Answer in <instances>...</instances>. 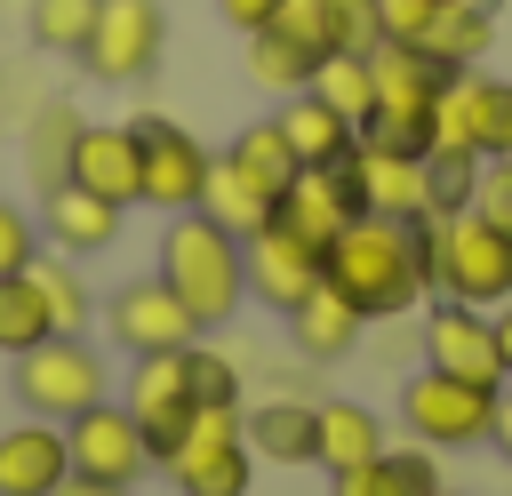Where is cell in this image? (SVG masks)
<instances>
[{"mask_svg": "<svg viewBox=\"0 0 512 496\" xmlns=\"http://www.w3.org/2000/svg\"><path fill=\"white\" fill-rule=\"evenodd\" d=\"M320 280L360 312V320H400L416 296H432V216L392 224V216H352L320 248Z\"/></svg>", "mask_w": 512, "mask_h": 496, "instance_id": "6da1fadb", "label": "cell"}, {"mask_svg": "<svg viewBox=\"0 0 512 496\" xmlns=\"http://www.w3.org/2000/svg\"><path fill=\"white\" fill-rule=\"evenodd\" d=\"M72 144H80V112H72L64 96L32 104V128H24V168H32V184H40V192H48V184H64Z\"/></svg>", "mask_w": 512, "mask_h": 496, "instance_id": "4316f807", "label": "cell"}, {"mask_svg": "<svg viewBox=\"0 0 512 496\" xmlns=\"http://www.w3.org/2000/svg\"><path fill=\"white\" fill-rule=\"evenodd\" d=\"M160 472H168L184 496H248L256 456H248L240 408H192V424H184V440L160 456Z\"/></svg>", "mask_w": 512, "mask_h": 496, "instance_id": "5b68a950", "label": "cell"}, {"mask_svg": "<svg viewBox=\"0 0 512 496\" xmlns=\"http://www.w3.org/2000/svg\"><path fill=\"white\" fill-rule=\"evenodd\" d=\"M24 272H32V288H40L48 320H56V336H80V328L96 320V296H88V280L72 272V256H32Z\"/></svg>", "mask_w": 512, "mask_h": 496, "instance_id": "4dcf8cb0", "label": "cell"}, {"mask_svg": "<svg viewBox=\"0 0 512 496\" xmlns=\"http://www.w3.org/2000/svg\"><path fill=\"white\" fill-rule=\"evenodd\" d=\"M48 496H128V488H112V480H88V472H64Z\"/></svg>", "mask_w": 512, "mask_h": 496, "instance_id": "b9f144b4", "label": "cell"}, {"mask_svg": "<svg viewBox=\"0 0 512 496\" xmlns=\"http://www.w3.org/2000/svg\"><path fill=\"white\" fill-rule=\"evenodd\" d=\"M352 216H368V208H360V184H352V160H336V168H296L288 192L272 200V224H288V232L312 240V248H328Z\"/></svg>", "mask_w": 512, "mask_h": 496, "instance_id": "9a60e30c", "label": "cell"}, {"mask_svg": "<svg viewBox=\"0 0 512 496\" xmlns=\"http://www.w3.org/2000/svg\"><path fill=\"white\" fill-rule=\"evenodd\" d=\"M320 16H328V48H352V56L384 48V0H320Z\"/></svg>", "mask_w": 512, "mask_h": 496, "instance_id": "e575fe53", "label": "cell"}, {"mask_svg": "<svg viewBox=\"0 0 512 496\" xmlns=\"http://www.w3.org/2000/svg\"><path fill=\"white\" fill-rule=\"evenodd\" d=\"M64 456H72V472L112 480V488H136L144 464H152L144 424L128 416V400H96V408H80V416L64 424Z\"/></svg>", "mask_w": 512, "mask_h": 496, "instance_id": "8fae6325", "label": "cell"}, {"mask_svg": "<svg viewBox=\"0 0 512 496\" xmlns=\"http://www.w3.org/2000/svg\"><path fill=\"white\" fill-rule=\"evenodd\" d=\"M424 368L464 376V384H488V392L512 384V376H504V352H496V320H488L480 304H456V296H440V304L424 312Z\"/></svg>", "mask_w": 512, "mask_h": 496, "instance_id": "30bf717a", "label": "cell"}, {"mask_svg": "<svg viewBox=\"0 0 512 496\" xmlns=\"http://www.w3.org/2000/svg\"><path fill=\"white\" fill-rule=\"evenodd\" d=\"M360 328H368V320H360V312H352L328 280H320V288L288 312V336H296V352H304V360H344V352L360 344Z\"/></svg>", "mask_w": 512, "mask_h": 496, "instance_id": "d4e9b609", "label": "cell"}, {"mask_svg": "<svg viewBox=\"0 0 512 496\" xmlns=\"http://www.w3.org/2000/svg\"><path fill=\"white\" fill-rule=\"evenodd\" d=\"M488 40H496V0H440V16L424 24V56H440L448 72H472L480 56H488Z\"/></svg>", "mask_w": 512, "mask_h": 496, "instance_id": "cb8c5ba5", "label": "cell"}, {"mask_svg": "<svg viewBox=\"0 0 512 496\" xmlns=\"http://www.w3.org/2000/svg\"><path fill=\"white\" fill-rule=\"evenodd\" d=\"M488 440L512 456V392H496V424H488Z\"/></svg>", "mask_w": 512, "mask_h": 496, "instance_id": "7bdbcfd3", "label": "cell"}, {"mask_svg": "<svg viewBox=\"0 0 512 496\" xmlns=\"http://www.w3.org/2000/svg\"><path fill=\"white\" fill-rule=\"evenodd\" d=\"M224 160L248 176V184H264L272 200L288 192V176H296V152H288V136H280V120H248L232 144H224Z\"/></svg>", "mask_w": 512, "mask_h": 496, "instance_id": "f1b7e54d", "label": "cell"}, {"mask_svg": "<svg viewBox=\"0 0 512 496\" xmlns=\"http://www.w3.org/2000/svg\"><path fill=\"white\" fill-rule=\"evenodd\" d=\"M312 416H320V440H312V464L320 472H352V464H368V456L392 448L384 424H376V408H360V400H320Z\"/></svg>", "mask_w": 512, "mask_h": 496, "instance_id": "7402d4cb", "label": "cell"}, {"mask_svg": "<svg viewBox=\"0 0 512 496\" xmlns=\"http://www.w3.org/2000/svg\"><path fill=\"white\" fill-rule=\"evenodd\" d=\"M480 192V160L472 152H424V216H464Z\"/></svg>", "mask_w": 512, "mask_h": 496, "instance_id": "836d02e7", "label": "cell"}, {"mask_svg": "<svg viewBox=\"0 0 512 496\" xmlns=\"http://www.w3.org/2000/svg\"><path fill=\"white\" fill-rule=\"evenodd\" d=\"M104 328H112V344H128V360H144V352H184L192 336H200V320L184 312V296L152 272V280H128L112 304H104Z\"/></svg>", "mask_w": 512, "mask_h": 496, "instance_id": "4fadbf2b", "label": "cell"}, {"mask_svg": "<svg viewBox=\"0 0 512 496\" xmlns=\"http://www.w3.org/2000/svg\"><path fill=\"white\" fill-rule=\"evenodd\" d=\"M472 216H488L496 232H512V160H480V192H472Z\"/></svg>", "mask_w": 512, "mask_h": 496, "instance_id": "74e56055", "label": "cell"}, {"mask_svg": "<svg viewBox=\"0 0 512 496\" xmlns=\"http://www.w3.org/2000/svg\"><path fill=\"white\" fill-rule=\"evenodd\" d=\"M432 16H440V0H384V40H424Z\"/></svg>", "mask_w": 512, "mask_h": 496, "instance_id": "ab89813d", "label": "cell"}, {"mask_svg": "<svg viewBox=\"0 0 512 496\" xmlns=\"http://www.w3.org/2000/svg\"><path fill=\"white\" fill-rule=\"evenodd\" d=\"M280 136H288V152H296V168H336V160H352V144H360V128L336 112V104H320L312 88L304 96H280Z\"/></svg>", "mask_w": 512, "mask_h": 496, "instance_id": "ffe728a7", "label": "cell"}, {"mask_svg": "<svg viewBox=\"0 0 512 496\" xmlns=\"http://www.w3.org/2000/svg\"><path fill=\"white\" fill-rule=\"evenodd\" d=\"M320 400H256L240 408V432H248V456L264 464H312V440H320Z\"/></svg>", "mask_w": 512, "mask_h": 496, "instance_id": "44dd1931", "label": "cell"}, {"mask_svg": "<svg viewBox=\"0 0 512 496\" xmlns=\"http://www.w3.org/2000/svg\"><path fill=\"white\" fill-rule=\"evenodd\" d=\"M432 296L496 312L512 296V232H496L472 208L464 216H432Z\"/></svg>", "mask_w": 512, "mask_h": 496, "instance_id": "3957f363", "label": "cell"}, {"mask_svg": "<svg viewBox=\"0 0 512 496\" xmlns=\"http://www.w3.org/2000/svg\"><path fill=\"white\" fill-rule=\"evenodd\" d=\"M184 360H192V400H200V408H240V368H232L224 352H208V344L192 336Z\"/></svg>", "mask_w": 512, "mask_h": 496, "instance_id": "d590c367", "label": "cell"}, {"mask_svg": "<svg viewBox=\"0 0 512 496\" xmlns=\"http://www.w3.org/2000/svg\"><path fill=\"white\" fill-rule=\"evenodd\" d=\"M352 184L368 216L416 224L424 216V152H384V144H352Z\"/></svg>", "mask_w": 512, "mask_h": 496, "instance_id": "e0dca14e", "label": "cell"}, {"mask_svg": "<svg viewBox=\"0 0 512 496\" xmlns=\"http://www.w3.org/2000/svg\"><path fill=\"white\" fill-rule=\"evenodd\" d=\"M200 216H216L224 232H240V240H248V232H264V224H272V192H264V184H248V176L216 152V168H208V184H200Z\"/></svg>", "mask_w": 512, "mask_h": 496, "instance_id": "83f0119b", "label": "cell"}, {"mask_svg": "<svg viewBox=\"0 0 512 496\" xmlns=\"http://www.w3.org/2000/svg\"><path fill=\"white\" fill-rule=\"evenodd\" d=\"M280 8H288V0H216V16H224L232 32H264Z\"/></svg>", "mask_w": 512, "mask_h": 496, "instance_id": "60d3db41", "label": "cell"}, {"mask_svg": "<svg viewBox=\"0 0 512 496\" xmlns=\"http://www.w3.org/2000/svg\"><path fill=\"white\" fill-rule=\"evenodd\" d=\"M496 160H512V144H504V152H496Z\"/></svg>", "mask_w": 512, "mask_h": 496, "instance_id": "bcb514c9", "label": "cell"}, {"mask_svg": "<svg viewBox=\"0 0 512 496\" xmlns=\"http://www.w3.org/2000/svg\"><path fill=\"white\" fill-rule=\"evenodd\" d=\"M32 256H40V216H24L16 200H0V280L24 272Z\"/></svg>", "mask_w": 512, "mask_h": 496, "instance_id": "8d00e7d4", "label": "cell"}, {"mask_svg": "<svg viewBox=\"0 0 512 496\" xmlns=\"http://www.w3.org/2000/svg\"><path fill=\"white\" fill-rule=\"evenodd\" d=\"M160 48H168L160 0H96V24H88V40H80L72 64H80L96 88H136V80H152Z\"/></svg>", "mask_w": 512, "mask_h": 496, "instance_id": "277c9868", "label": "cell"}, {"mask_svg": "<svg viewBox=\"0 0 512 496\" xmlns=\"http://www.w3.org/2000/svg\"><path fill=\"white\" fill-rule=\"evenodd\" d=\"M272 24H280V32H296L304 48H320V56H328V16H320V0H288Z\"/></svg>", "mask_w": 512, "mask_h": 496, "instance_id": "f35d334b", "label": "cell"}, {"mask_svg": "<svg viewBox=\"0 0 512 496\" xmlns=\"http://www.w3.org/2000/svg\"><path fill=\"white\" fill-rule=\"evenodd\" d=\"M160 280L184 296V312H192L200 328H224V320L240 312V296H248L240 232H224V224L200 216V208L168 216V232H160Z\"/></svg>", "mask_w": 512, "mask_h": 496, "instance_id": "7a4b0ae2", "label": "cell"}, {"mask_svg": "<svg viewBox=\"0 0 512 496\" xmlns=\"http://www.w3.org/2000/svg\"><path fill=\"white\" fill-rule=\"evenodd\" d=\"M64 184L112 200V208H136L144 192V152H136V120H80V144H72V168Z\"/></svg>", "mask_w": 512, "mask_h": 496, "instance_id": "5bb4252c", "label": "cell"}, {"mask_svg": "<svg viewBox=\"0 0 512 496\" xmlns=\"http://www.w3.org/2000/svg\"><path fill=\"white\" fill-rule=\"evenodd\" d=\"M88 24H96V0H24V40L48 56H80Z\"/></svg>", "mask_w": 512, "mask_h": 496, "instance_id": "d6a6232c", "label": "cell"}, {"mask_svg": "<svg viewBox=\"0 0 512 496\" xmlns=\"http://www.w3.org/2000/svg\"><path fill=\"white\" fill-rule=\"evenodd\" d=\"M488 320H496V352H504V376H512V296H504Z\"/></svg>", "mask_w": 512, "mask_h": 496, "instance_id": "ee69618b", "label": "cell"}, {"mask_svg": "<svg viewBox=\"0 0 512 496\" xmlns=\"http://www.w3.org/2000/svg\"><path fill=\"white\" fill-rule=\"evenodd\" d=\"M120 216H128V208H112V200H96V192H80V184H48V192H40V240H48L56 256H96V248H112V240H120Z\"/></svg>", "mask_w": 512, "mask_h": 496, "instance_id": "ac0fdd59", "label": "cell"}, {"mask_svg": "<svg viewBox=\"0 0 512 496\" xmlns=\"http://www.w3.org/2000/svg\"><path fill=\"white\" fill-rule=\"evenodd\" d=\"M48 336H56V320H48L40 288H32V272H8V280H0V352L16 360V352H32V344H48Z\"/></svg>", "mask_w": 512, "mask_h": 496, "instance_id": "1f68e13d", "label": "cell"}, {"mask_svg": "<svg viewBox=\"0 0 512 496\" xmlns=\"http://www.w3.org/2000/svg\"><path fill=\"white\" fill-rule=\"evenodd\" d=\"M240 264H248V296H256V304H272L280 320L320 288V248H312V240H296L288 224L248 232V240H240Z\"/></svg>", "mask_w": 512, "mask_h": 496, "instance_id": "2e32d148", "label": "cell"}, {"mask_svg": "<svg viewBox=\"0 0 512 496\" xmlns=\"http://www.w3.org/2000/svg\"><path fill=\"white\" fill-rule=\"evenodd\" d=\"M312 96L320 104H336L352 128L376 112V72H368V56H352V48H328L320 64H312Z\"/></svg>", "mask_w": 512, "mask_h": 496, "instance_id": "f546056e", "label": "cell"}, {"mask_svg": "<svg viewBox=\"0 0 512 496\" xmlns=\"http://www.w3.org/2000/svg\"><path fill=\"white\" fill-rule=\"evenodd\" d=\"M64 472H72L64 424L32 416V424H8V432H0V496H48Z\"/></svg>", "mask_w": 512, "mask_h": 496, "instance_id": "d6986e66", "label": "cell"}, {"mask_svg": "<svg viewBox=\"0 0 512 496\" xmlns=\"http://www.w3.org/2000/svg\"><path fill=\"white\" fill-rule=\"evenodd\" d=\"M16 400H24L32 416H48V424H72L80 408H96V400H104V360H96V344L48 336V344L16 352Z\"/></svg>", "mask_w": 512, "mask_h": 496, "instance_id": "8992f818", "label": "cell"}, {"mask_svg": "<svg viewBox=\"0 0 512 496\" xmlns=\"http://www.w3.org/2000/svg\"><path fill=\"white\" fill-rule=\"evenodd\" d=\"M136 152H144V192H136V208H160V216L200 208V184H208L216 152H208V144H200L184 120L144 112V120H136Z\"/></svg>", "mask_w": 512, "mask_h": 496, "instance_id": "9c48e42d", "label": "cell"}, {"mask_svg": "<svg viewBox=\"0 0 512 496\" xmlns=\"http://www.w3.org/2000/svg\"><path fill=\"white\" fill-rule=\"evenodd\" d=\"M240 40H248V80H256L264 96H304V88H312L320 48H304V40H296V32H280V24L240 32Z\"/></svg>", "mask_w": 512, "mask_h": 496, "instance_id": "484cf974", "label": "cell"}, {"mask_svg": "<svg viewBox=\"0 0 512 496\" xmlns=\"http://www.w3.org/2000/svg\"><path fill=\"white\" fill-rule=\"evenodd\" d=\"M512 144V80L496 72H448L440 104H432V152H472V160H496Z\"/></svg>", "mask_w": 512, "mask_h": 496, "instance_id": "52a82bcc", "label": "cell"}, {"mask_svg": "<svg viewBox=\"0 0 512 496\" xmlns=\"http://www.w3.org/2000/svg\"><path fill=\"white\" fill-rule=\"evenodd\" d=\"M336 488L328 496H432L440 488V464H432V448L416 440V448H384V456H368V464H352V472H328Z\"/></svg>", "mask_w": 512, "mask_h": 496, "instance_id": "603a6c76", "label": "cell"}, {"mask_svg": "<svg viewBox=\"0 0 512 496\" xmlns=\"http://www.w3.org/2000/svg\"><path fill=\"white\" fill-rule=\"evenodd\" d=\"M400 424L424 448H472L496 424V392L488 384H464V376H440V368H416L400 384Z\"/></svg>", "mask_w": 512, "mask_h": 496, "instance_id": "ba28073f", "label": "cell"}, {"mask_svg": "<svg viewBox=\"0 0 512 496\" xmlns=\"http://www.w3.org/2000/svg\"><path fill=\"white\" fill-rule=\"evenodd\" d=\"M192 352V344H184ZM184 352H144L136 368H128V416L144 424V448H152V464L184 440V424H192V360Z\"/></svg>", "mask_w": 512, "mask_h": 496, "instance_id": "7c38bea8", "label": "cell"}, {"mask_svg": "<svg viewBox=\"0 0 512 496\" xmlns=\"http://www.w3.org/2000/svg\"><path fill=\"white\" fill-rule=\"evenodd\" d=\"M432 496H464V488H448V480H440V488H432Z\"/></svg>", "mask_w": 512, "mask_h": 496, "instance_id": "f6af8a7d", "label": "cell"}]
</instances>
